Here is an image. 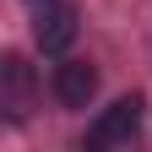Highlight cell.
Listing matches in <instances>:
<instances>
[{
	"label": "cell",
	"mask_w": 152,
	"mask_h": 152,
	"mask_svg": "<svg viewBox=\"0 0 152 152\" xmlns=\"http://www.w3.org/2000/svg\"><path fill=\"white\" fill-rule=\"evenodd\" d=\"M141 109H147V103L136 98V92H130V98H114V103L98 114V125L87 130V147H92V152H98V147H125V141L141 130Z\"/></svg>",
	"instance_id": "cell-1"
},
{
	"label": "cell",
	"mask_w": 152,
	"mask_h": 152,
	"mask_svg": "<svg viewBox=\"0 0 152 152\" xmlns=\"http://www.w3.org/2000/svg\"><path fill=\"white\" fill-rule=\"evenodd\" d=\"M76 6L71 0H49L44 11H38V22H33V38H38V49L44 54H65L71 44H76Z\"/></svg>",
	"instance_id": "cell-2"
},
{
	"label": "cell",
	"mask_w": 152,
	"mask_h": 152,
	"mask_svg": "<svg viewBox=\"0 0 152 152\" xmlns=\"http://www.w3.org/2000/svg\"><path fill=\"white\" fill-rule=\"evenodd\" d=\"M98 92V65L92 60H60L54 65V98L65 109H87Z\"/></svg>",
	"instance_id": "cell-3"
},
{
	"label": "cell",
	"mask_w": 152,
	"mask_h": 152,
	"mask_svg": "<svg viewBox=\"0 0 152 152\" xmlns=\"http://www.w3.org/2000/svg\"><path fill=\"white\" fill-rule=\"evenodd\" d=\"M0 98H6L11 120L27 114V103H33V65L22 54H6V60H0Z\"/></svg>",
	"instance_id": "cell-4"
}]
</instances>
